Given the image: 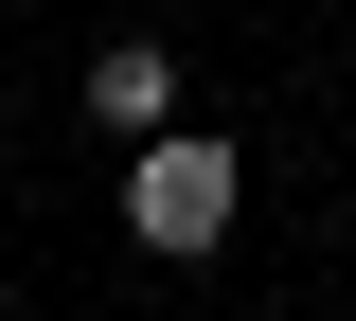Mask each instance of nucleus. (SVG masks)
I'll return each mask as SVG.
<instances>
[{
  "instance_id": "f03ea898",
  "label": "nucleus",
  "mask_w": 356,
  "mask_h": 321,
  "mask_svg": "<svg viewBox=\"0 0 356 321\" xmlns=\"http://www.w3.org/2000/svg\"><path fill=\"white\" fill-rule=\"evenodd\" d=\"M89 107H107L125 143H161V125H178V54H161V36H107V54H89Z\"/></svg>"
},
{
  "instance_id": "f257e3e1",
  "label": "nucleus",
  "mask_w": 356,
  "mask_h": 321,
  "mask_svg": "<svg viewBox=\"0 0 356 321\" xmlns=\"http://www.w3.org/2000/svg\"><path fill=\"white\" fill-rule=\"evenodd\" d=\"M232 196H250V179H232V143H214V125H161V143L125 161V232H143V250H214Z\"/></svg>"
}]
</instances>
